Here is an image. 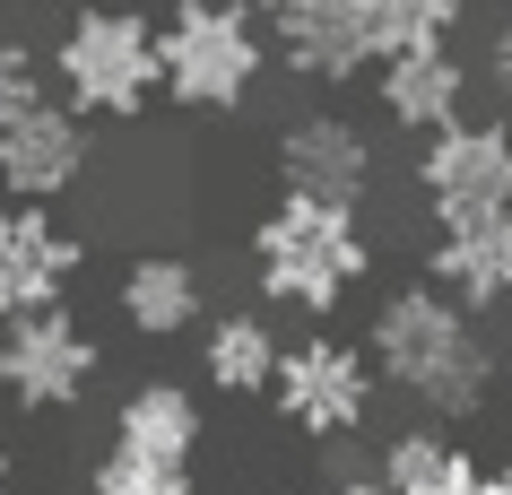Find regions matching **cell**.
Listing matches in <instances>:
<instances>
[{"instance_id":"1","label":"cell","mask_w":512,"mask_h":495,"mask_svg":"<svg viewBox=\"0 0 512 495\" xmlns=\"http://www.w3.org/2000/svg\"><path fill=\"white\" fill-rule=\"evenodd\" d=\"M365 357L374 374L400 400L426 409V426H460V417H478L495 400V339L478 330L469 304H452L434 278H408L391 296L374 304V322H365Z\"/></svg>"},{"instance_id":"2","label":"cell","mask_w":512,"mask_h":495,"mask_svg":"<svg viewBox=\"0 0 512 495\" xmlns=\"http://www.w3.org/2000/svg\"><path fill=\"white\" fill-rule=\"evenodd\" d=\"M243 261H252L261 304H287L304 322H330L374 278V235H365L356 209H330V200H270L252 218Z\"/></svg>"},{"instance_id":"3","label":"cell","mask_w":512,"mask_h":495,"mask_svg":"<svg viewBox=\"0 0 512 495\" xmlns=\"http://www.w3.org/2000/svg\"><path fill=\"white\" fill-rule=\"evenodd\" d=\"M44 70H53L61 105L79 113V122H139V113L165 96L157 18L131 9V0H79V9L61 18Z\"/></svg>"},{"instance_id":"4","label":"cell","mask_w":512,"mask_h":495,"mask_svg":"<svg viewBox=\"0 0 512 495\" xmlns=\"http://www.w3.org/2000/svg\"><path fill=\"white\" fill-rule=\"evenodd\" d=\"M270 53H278L270 18H252L243 0H174L157 18L165 105H183V113H243Z\"/></svg>"},{"instance_id":"5","label":"cell","mask_w":512,"mask_h":495,"mask_svg":"<svg viewBox=\"0 0 512 495\" xmlns=\"http://www.w3.org/2000/svg\"><path fill=\"white\" fill-rule=\"evenodd\" d=\"M374 391H382L374 357L348 348V339H330V330H313V339H287L270 409H278V426H296L304 443H339V435H356V426L374 417Z\"/></svg>"},{"instance_id":"6","label":"cell","mask_w":512,"mask_h":495,"mask_svg":"<svg viewBox=\"0 0 512 495\" xmlns=\"http://www.w3.org/2000/svg\"><path fill=\"white\" fill-rule=\"evenodd\" d=\"M96 374H105V348H96V330H87L70 304L0 330V400H9V409H35V417L79 409Z\"/></svg>"},{"instance_id":"7","label":"cell","mask_w":512,"mask_h":495,"mask_svg":"<svg viewBox=\"0 0 512 495\" xmlns=\"http://www.w3.org/2000/svg\"><path fill=\"white\" fill-rule=\"evenodd\" d=\"M417 200H426L434 226L512 209V122L504 113H469L452 131H434L417 148Z\"/></svg>"},{"instance_id":"8","label":"cell","mask_w":512,"mask_h":495,"mask_svg":"<svg viewBox=\"0 0 512 495\" xmlns=\"http://www.w3.org/2000/svg\"><path fill=\"white\" fill-rule=\"evenodd\" d=\"M79 270H87V244L53 209L0 200V330L35 322V313H61L70 287H79Z\"/></svg>"},{"instance_id":"9","label":"cell","mask_w":512,"mask_h":495,"mask_svg":"<svg viewBox=\"0 0 512 495\" xmlns=\"http://www.w3.org/2000/svg\"><path fill=\"white\" fill-rule=\"evenodd\" d=\"M270 174L278 200H330V209H365L374 192V139L348 113H296L270 139Z\"/></svg>"},{"instance_id":"10","label":"cell","mask_w":512,"mask_h":495,"mask_svg":"<svg viewBox=\"0 0 512 495\" xmlns=\"http://www.w3.org/2000/svg\"><path fill=\"white\" fill-rule=\"evenodd\" d=\"M87 165H96V122L44 96L27 105L18 122H0V200H35V209H53L61 192H79Z\"/></svg>"},{"instance_id":"11","label":"cell","mask_w":512,"mask_h":495,"mask_svg":"<svg viewBox=\"0 0 512 495\" xmlns=\"http://www.w3.org/2000/svg\"><path fill=\"white\" fill-rule=\"evenodd\" d=\"M469 96H478V61H460L452 44L443 53H400L374 70V105L391 131H408L417 148H426L434 131H452V122H469Z\"/></svg>"},{"instance_id":"12","label":"cell","mask_w":512,"mask_h":495,"mask_svg":"<svg viewBox=\"0 0 512 495\" xmlns=\"http://www.w3.org/2000/svg\"><path fill=\"white\" fill-rule=\"evenodd\" d=\"M278 61L313 87H348V79H374L382 53H374V27H365V9L356 0H304L270 27Z\"/></svg>"},{"instance_id":"13","label":"cell","mask_w":512,"mask_h":495,"mask_svg":"<svg viewBox=\"0 0 512 495\" xmlns=\"http://www.w3.org/2000/svg\"><path fill=\"white\" fill-rule=\"evenodd\" d=\"M426 278H434L452 304H469V313H504V304H512V209L434 226Z\"/></svg>"},{"instance_id":"14","label":"cell","mask_w":512,"mask_h":495,"mask_svg":"<svg viewBox=\"0 0 512 495\" xmlns=\"http://www.w3.org/2000/svg\"><path fill=\"white\" fill-rule=\"evenodd\" d=\"M113 304H122V322H131L139 339H183V330L209 322V278H200L191 252H131Z\"/></svg>"},{"instance_id":"15","label":"cell","mask_w":512,"mask_h":495,"mask_svg":"<svg viewBox=\"0 0 512 495\" xmlns=\"http://www.w3.org/2000/svg\"><path fill=\"white\" fill-rule=\"evenodd\" d=\"M278 365H287V339H278V322L261 304L200 322V383L217 400H261V391H278Z\"/></svg>"},{"instance_id":"16","label":"cell","mask_w":512,"mask_h":495,"mask_svg":"<svg viewBox=\"0 0 512 495\" xmlns=\"http://www.w3.org/2000/svg\"><path fill=\"white\" fill-rule=\"evenodd\" d=\"M113 452H139V461H174V469H200V391L183 383H131L122 391V409H113Z\"/></svg>"},{"instance_id":"17","label":"cell","mask_w":512,"mask_h":495,"mask_svg":"<svg viewBox=\"0 0 512 495\" xmlns=\"http://www.w3.org/2000/svg\"><path fill=\"white\" fill-rule=\"evenodd\" d=\"M478 469L486 461L460 435H443V426H400V435L382 443V487L391 495H469Z\"/></svg>"},{"instance_id":"18","label":"cell","mask_w":512,"mask_h":495,"mask_svg":"<svg viewBox=\"0 0 512 495\" xmlns=\"http://www.w3.org/2000/svg\"><path fill=\"white\" fill-rule=\"evenodd\" d=\"M365 27H374V53L400 61V53H443L452 27L469 18V0H356Z\"/></svg>"},{"instance_id":"19","label":"cell","mask_w":512,"mask_h":495,"mask_svg":"<svg viewBox=\"0 0 512 495\" xmlns=\"http://www.w3.org/2000/svg\"><path fill=\"white\" fill-rule=\"evenodd\" d=\"M87 495H200V478L174 461H139V452H96V469H87Z\"/></svg>"},{"instance_id":"20","label":"cell","mask_w":512,"mask_h":495,"mask_svg":"<svg viewBox=\"0 0 512 495\" xmlns=\"http://www.w3.org/2000/svg\"><path fill=\"white\" fill-rule=\"evenodd\" d=\"M53 70H44V53H35V44H18V35H0V122H18V113L27 105H44V96H53Z\"/></svg>"},{"instance_id":"21","label":"cell","mask_w":512,"mask_h":495,"mask_svg":"<svg viewBox=\"0 0 512 495\" xmlns=\"http://www.w3.org/2000/svg\"><path fill=\"white\" fill-rule=\"evenodd\" d=\"M478 87L495 96V105H504V122H512V9L478 35Z\"/></svg>"},{"instance_id":"22","label":"cell","mask_w":512,"mask_h":495,"mask_svg":"<svg viewBox=\"0 0 512 495\" xmlns=\"http://www.w3.org/2000/svg\"><path fill=\"white\" fill-rule=\"evenodd\" d=\"M469 495H512V461H495V469H478V478H469Z\"/></svg>"},{"instance_id":"23","label":"cell","mask_w":512,"mask_h":495,"mask_svg":"<svg viewBox=\"0 0 512 495\" xmlns=\"http://www.w3.org/2000/svg\"><path fill=\"white\" fill-rule=\"evenodd\" d=\"M322 495H391V487H382V469H374V478H330Z\"/></svg>"},{"instance_id":"24","label":"cell","mask_w":512,"mask_h":495,"mask_svg":"<svg viewBox=\"0 0 512 495\" xmlns=\"http://www.w3.org/2000/svg\"><path fill=\"white\" fill-rule=\"evenodd\" d=\"M243 9H252V18H270V27H278V18H287V9H304V0H243Z\"/></svg>"},{"instance_id":"25","label":"cell","mask_w":512,"mask_h":495,"mask_svg":"<svg viewBox=\"0 0 512 495\" xmlns=\"http://www.w3.org/2000/svg\"><path fill=\"white\" fill-rule=\"evenodd\" d=\"M0 495H18V469H9V452H0Z\"/></svg>"},{"instance_id":"26","label":"cell","mask_w":512,"mask_h":495,"mask_svg":"<svg viewBox=\"0 0 512 495\" xmlns=\"http://www.w3.org/2000/svg\"><path fill=\"white\" fill-rule=\"evenodd\" d=\"M313 495H322V487H313Z\"/></svg>"}]
</instances>
